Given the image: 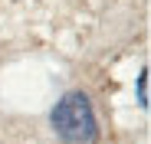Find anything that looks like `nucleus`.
I'll use <instances>...</instances> for the list:
<instances>
[{
	"mask_svg": "<svg viewBox=\"0 0 151 144\" xmlns=\"http://www.w3.org/2000/svg\"><path fill=\"white\" fill-rule=\"evenodd\" d=\"M53 128L66 144H95V138H99L95 115L82 92H69V95H63V102H56Z\"/></svg>",
	"mask_w": 151,
	"mask_h": 144,
	"instance_id": "nucleus-1",
	"label": "nucleus"
}]
</instances>
